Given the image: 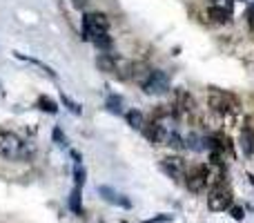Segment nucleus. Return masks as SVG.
I'll return each instance as SVG.
<instances>
[{
    "label": "nucleus",
    "mask_w": 254,
    "mask_h": 223,
    "mask_svg": "<svg viewBox=\"0 0 254 223\" xmlns=\"http://www.w3.org/2000/svg\"><path fill=\"white\" fill-rule=\"evenodd\" d=\"M32 154V148H27V143L20 136H16L14 132L0 130V156L7 161H18L27 159Z\"/></svg>",
    "instance_id": "1"
},
{
    "label": "nucleus",
    "mask_w": 254,
    "mask_h": 223,
    "mask_svg": "<svg viewBox=\"0 0 254 223\" xmlns=\"http://www.w3.org/2000/svg\"><path fill=\"white\" fill-rule=\"evenodd\" d=\"M109 32V18L101 11H90L83 16V40H91L94 36Z\"/></svg>",
    "instance_id": "2"
},
{
    "label": "nucleus",
    "mask_w": 254,
    "mask_h": 223,
    "mask_svg": "<svg viewBox=\"0 0 254 223\" xmlns=\"http://www.w3.org/2000/svg\"><path fill=\"white\" fill-rule=\"evenodd\" d=\"M207 105L217 112V114H223V116H225V114H232V112L236 110V98H234L232 94H228V92L210 90V94H207Z\"/></svg>",
    "instance_id": "3"
},
{
    "label": "nucleus",
    "mask_w": 254,
    "mask_h": 223,
    "mask_svg": "<svg viewBox=\"0 0 254 223\" xmlns=\"http://www.w3.org/2000/svg\"><path fill=\"white\" fill-rule=\"evenodd\" d=\"M167 90H169L167 74H165L163 69H152V74H149V78L145 80V85H143V92L149 96H161Z\"/></svg>",
    "instance_id": "4"
},
{
    "label": "nucleus",
    "mask_w": 254,
    "mask_h": 223,
    "mask_svg": "<svg viewBox=\"0 0 254 223\" xmlns=\"http://www.w3.org/2000/svg\"><path fill=\"white\" fill-rule=\"evenodd\" d=\"M207 207L212 212H225L228 207H232V192L225 187H214L207 197Z\"/></svg>",
    "instance_id": "5"
},
{
    "label": "nucleus",
    "mask_w": 254,
    "mask_h": 223,
    "mask_svg": "<svg viewBox=\"0 0 254 223\" xmlns=\"http://www.w3.org/2000/svg\"><path fill=\"white\" fill-rule=\"evenodd\" d=\"M185 186L190 192H203L207 187V176H205V165L196 167V170L185 174Z\"/></svg>",
    "instance_id": "6"
},
{
    "label": "nucleus",
    "mask_w": 254,
    "mask_h": 223,
    "mask_svg": "<svg viewBox=\"0 0 254 223\" xmlns=\"http://www.w3.org/2000/svg\"><path fill=\"white\" fill-rule=\"evenodd\" d=\"M205 176H207V187H210V190L221 187L223 181H225V167H223V163L205 165Z\"/></svg>",
    "instance_id": "7"
},
{
    "label": "nucleus",
    "mask_w": 254,
    "mask_h": 223,
    "mask_svg": "<svg viewBox=\"0 0 254 223\" xmlns=\"http://www.w3.org/2000/svg\"><path fill=\"white\" fill-rule=\"evenodd\" d=\"M194 98L190 96V92H185V90H176V105H174V110H176V114L179 116H190L192 112H194Z\"/></svg>",
    "instance_id": "8"
},
{
    "label": "nucleus",
    "mask_w": 254,
    "mask_h": 223,
    "mask_svg": "<svg viewBox=\"0 0 254 223\" xmlns=\"http://www.w3.org/2000/svg\"><path fill=\"white\" fill-rule=\"evenodd\" d=\"M143 134L147 136L149 143H165V141H167V134H169V132L163 128V125H161L159 121H154V118H152V121L145 125Z\"/></svg>",
    "instance_id": "9"
},
{
    "label": "nucleus",
    "mask_w": 254,
    "mask_h": 223,
    "mask_svg": "<svg viewBox=\"0 0 254 223\" xmlns=\"http://www.w3.org/2000/svg\"><path fill=\"white\" fill-rule=\"evenodd\" d=\"M163 170L167 172L172 179H183L187 174L185 170V161L181 156H169V159H163Z\"/></svg>",
    "instance_id": "10"
},
{
    "label": "nucleus",
    "mask_w": 254,
    "mask_h": 223,
    "mask_svg": "<svg viewBox=\"0 0 254 223\" xmlns=\"http://www.w3.org/2000/svg\"><path fill=\"white\" fill-rule=\"evenodd\" d=\"M98 194H101L107 203H111V205L132 207V201H129V199L123 197V194H118V192L114 190V187H109V186H98Z\"/></svg>",
    "instance_id": "11"
},
{
    "label": "nucleus",
    "mask_w": 254,
    "mask_h": 223,
    "mask_svg": "<svg viewBox=\"0 0 254 223\" xmlns=\"http://www.w3.org/2000/svg\"><path fill=\"white\" fill-rule=\"evenodd\" d=\"M96 67L101 69V72H105V74H116L118 58L116 56H111V54H107V52H101L98 54V58H96Z\"/></svg>",
    "instance_id": "12"
},
{
    "label": "nucleus",
    "mask_w": 254,
    "mask_h": 223,
    "mask_svg": "<svg viewBox=\"0 0 254 223\" xmlns=\"http://www.w3.org/2000/svg\"><path fill=\"white\" fill-rule=\"evenodd\" d=\"M127 125L132 130H138V132H143L145 125H147V121H145L143 116V112H138V110H132V112H127Z\"/></svg>",
    "instance_id": "13"
},
{
    "label": "nucleus",
    "mask_w": 254,
    "mask_h": 223,
    "mask_svg": "<svg viewBox=\"0 0 254 223\" xmlns=\"http://www.w3.org/2000/svg\"><path fill=\"white\" fill-rule=\"evenodd\" d=\"M149 74H152V69L145 63H132V78L136 80V83H141V87L145 85V80L149 78Z\"/></svg>",
    "instance_id": "14"
},
{
    "label": "nucleus",
    "mask_w": 254,
    "mask_h": 223,
    "mask_svg": "<svg viewBox=\"0 0 254 223\" xmlns=\"http://www.w3.org/2000/svg\"><path fill=\"white\" fill-rule=\"evenodd\" d=\"M207 16L214 22H218V25H225V22L232 20V11L221 9V7H210V9H207Z\"/></svg>",
    "instance_id": "15"
},
{
    "label": "nucleus",
    "mask_w": 254,
    "mask_h": 223,
    "mask_svg": "<svg viewBox=\"0 0 254 223\" xmlns=\"http://www.w3.org/2000/svg\"><path fill=\"white\" fill-rule=\"evenodd\" d=\"M241 148L248 156L254 154V132L250 128H243V132H241Z\"/></svg>",
    "instance_id": "16"
},
{
    "label": "nucleus",
    "mask_w": 254,
    "mask_h": 223,
    "mask_svg": "<svg viewBox=\"0 0 254 223\" xmlns=\"http://www.w3.org/2000/svg\"><path fill=\"white\" fill-rule=\"evenodd\" d=\"M69 210L74 214H78V217H83V203H80V187L78 186H74V190L69 194Z\"/></svg>",
    "instance_id": "17"
},
{
    "label": "nucleus",
    "mask_w": 254,
    "mask_h": 223,
    "mask_svg": "<svg viewBox=\"0 0 254 223\" xmlns=\"http://www.w3.org/2000/svg\"><path fill=\"white\" fill-rule=\"evenodd\" d=\"M105 107L111 112V114H121V112H123V98H121V96H118V94L107 96Z\"/></svg>",
    "instance_id": "18"
},
{
    "label": "nucleus",
    "mask_w": 254,
    "mask_h": 223,
    "mask_svg": "<svg viewBox=\"0 0 254 223\" xmlns=\"http://www.w3.org/2000/svg\"><path fill=\"white\" fill-rule=\"evenodd\" d=\"M38 107H40L42 112H47V114H56V112H58L56 101H52L49 96H40V98H38Z\"/></svg>",
    "instance_id": "19"
},
{
    "label": "nucleus",
    "mask_w": 254,
    "mask_h": 223,
    "mask_svg": "<svg viewBox=\"0 0 254 223\" xmlns=\"http://www.w3.org/2000/svg\"><path fill=\"white\" fill-rule=\"evenodd\" d=\"M60 103H63V105L67 107V110L72 112L74 116H80V114H83V107H80L76 101H72V98H69L67 94H60Z\"/></svg>",
    "instance_id": "20"
},
{
    "label": "nucleus",
    "mask_w": 254,
    "mask_h": 223,
    "mask_svg": "<svg viewBox=\"0 0 254 223\" xmlns=\"http://www.w3.org/2000/svg\"><path fill=\"white\" fill-rule=\"evenodd\" d=\"M91 43H94L96 47L101 49V52H107V49L111 47V36H107V34H101V36H94V38H91Z\"/></svg>",
    "instance_id": "21"
},
{
    "label": "nucleus",
    "mask_w": 254,
    "mask_h": 223,
    "mask_svg": "<svg viewBox=\"0 0 254 223\" xmlns=\"http://www.w3.org/2000/svg\"><path fill=\"white\" fill-rule=\"evenodd\" d=\"M185 148H190V149H203L205 145H201V138L196 136V134H190V136L185 138Z\"/></svg>",
    "instance_id": "22"
},
{
    "label": "nucleus",
    "mask_w": 254,
    "mask_h": 223,
    "mask_svg": "<svg viewBox=\"0 0 254 223\" xmlns=\"http://www.w3.org/2000/svg\"><path fill=\"white\" fill-rule=\"evenodd\" d=\"M54 141H56L58 148H67V136L63 134V130L60 128H54Z\"/></svg>",
    "instance_id": "23"
},
{
    "label": "nucleus",
    "mask_w": 254,
    "mask_h": 223,
    "mask_svg": "<svg viewBox=\"0 0 254 223\" xmlns=\"http://www.w3.org/2000/svg\"><path fill=\"white\" fill-rule=\"evenodd\" d=\"M74 181H76V186H78V187H83V183H85V167H80V163L74 167Z\"/></svg>",
    "instance_id": "24"
},
{
    "label": "nucleus",
    "mask_w": 254,
    "mask_h": 223,
    "mask_svg": "<svg viewBox=\"0 0 254 223\" xmlns=\"http://www.w3.org/2000/svg\"><path fill=\"white\" fill-rule=\"evenodd\" d=\"M212 7H221V9H234V0H212Z\"/></svg>",
    "instance_id": "25"
},
{
    "label": "nucleus",
    "mask_w": 254,
    "mask_h": 223,
    "mask_svg": "<svg viewBox=\"0 0 254 223\" xmlns=\"http://www.w3.org/2000/svg\"><path fill=\"white\" fill-rule=\"evenodd\" d=\"M230 214H232L234 219H236V221H241V219L245 217L243 214V207H238V205H234V207H230Z\"/></svg>",
    "instance_id": "26"
},
{
    "label": "nucleus",
    "mask_w": 254,
    "mask_h": 223,
    "mask_svg": "<svg viewBox=\"0 0 254 223\" xmlns=\"http://www.w3.org/2000/svg\"><path fill=\"white\" fill-rule=\"evenodd\" d=\"M165 221H172V214H159V217H154L152 221H145V223H165Z\"/></svg>",
    "instance_id": "27"
},
{
    "label": "nucleus",
    "mask_w": 254,
    "mask_h": 223,
    "mask_svg": "<svg viewBox=\"0 0 254 223\" xmlns=\"http://www.w3.org/2000/svg\"><path fill=\"white\" fill-rule=\"evenodd\" d=\"M248 25H250V32L254 34V5L250 7V11H248Z\"/></svg>",
    "instance_id": "28"
},
{
    "label": "nucleus",
    "mask_w": 254,
    "mask_h": 223,
    "mask_svg": "<svg viewBox=\"0 0 254 223\" xmlns=\"http://www.w3.org/2000/svg\"><path fill=\"white\" fill-rule=\"evenodd\" d=\"M87 2H90V0H72V5H74L76 9H83V7L87 5Z\"/></svg>",
    "instance_id": "29"
},
{
    "label": "nucleus",
    "mask_w": 254,
    "mask_h": 223,
    "mask_svg": "<svg viewBox=\"0 0 254 223\" xmlns=\"http://www.w3.org/2000/svg\"><path fill=\"white\" fill-rule=\"evenodd\" d=\"M72 159H74V163H76V165L80 163V154H78V152H72Z\"/></svg>",
    "instance_id": "30"
},
{
    "label": "nucleus",
    "mask_w": 254,
    "mask_h": 223,
    "mask_svg": "<svg viewBox=\"0 0 254 223\" xmlns=\"http://www.w3.org/2000/svg\"><path fill=\"white\" fill-rule=\"evenodd\" d=\"M123 223H127V221H123Z\"/></svg>",
    "instance_id": "31"
},
{
    "label": "nucleus",
    "mask_w": 254,
    "mask_h": 223,
    "mask_svg": "<svg viewBox=\"0 0 254 223\" xmlns=\"http://www.w3.org/2000/svg\"><path fill=\"white\" fill-rule=\"evenodd\" d=\"M101 223H103V221H101Z\"/></svg>",
    "instance_id": "32"
}]
</instances>
